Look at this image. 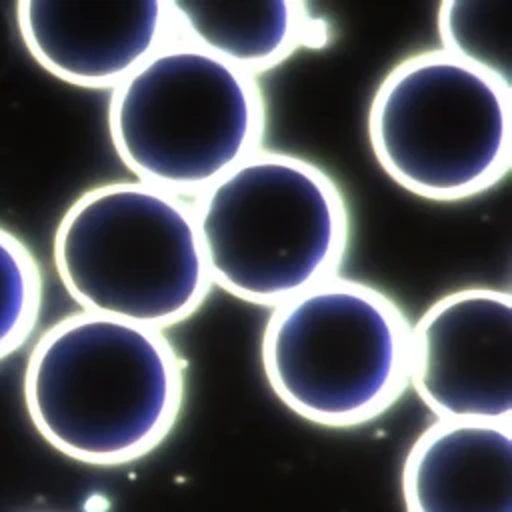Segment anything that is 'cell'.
<instances>
[{
	"mask_svg": "<svg viewBox=\"0 0 512 512\" xmlns=\"http://www.w3.org/2000/svg\"><path fill=\"white\" fill-rule=\"evenodd\" d=\"M22 392L36 432L60 454L122 466L172 432L184 364L164 330L78 310L38 336Z\"/></svg>",
	"mask_w": 512,
	"mask_h": 512,
	"instance_id": "obj_1",
	"label": "cell"
},
{
	"mask_svg": "<svg viewBox=\"0 0 512 512\" xmlns=\"http://www.w3.org/2000/svg\"><path fill=\"white\" fill-rule=\"evenodd\" d=\"M212 286L276 308L338 274L350 214L334 178L308 158L256 150L192 200Z\"/></svg>",
	"mask_w": 512,
	"mask_h": 512,
	"instance_id": "obj_2",
	"label": "cell"
},
{
	"mask_svg": "<svg viewBox=\"0 0 512 512\" xmlns=\"http://www.w3.org/2000/svg\"><path fill=\"white\" fill-rule=\"evenodd\" d=\"M52 260L80 310L156 330L190 318L212 290L192 202L140 180L84 190L56 226Z\"/></svg>",
	"mask_w": 512,
	"mask_h": 512,
	"instance_id": "obj_3",
	"label": "cell"
},
{
	"mask_svg": "<svg viewBox=\"0 0 512 512\" xmlns=\"http://www.w3.org/2000/svg\"><path fill=\"white\" fill-rule=\"evenodd\" d=\"M266 102L256 76L172 38L108 100V134L136 180L196 198L262 148Z\"/></svg>",
	"mask_w": 512,
	"mask_h": 512,
	"instance_id": "obj_4",
	"label": "cell"
},
{
	"mask_svg": "<svg viewBox=\"0 0 512 512\" xmlns=\"http://www.w3.org/2000/svg\"><path fill=\"white\" fill-rule=\"evenodd\" d=\"M260 360L296 416L360 426L410 386V322L386 292L336 274L272 308Z\"/></svg>",
	"mask_w": 512,
	"mask_h": 512,
	"instance_id": "obj_5",
	"label": "cell"
},
{
	"mask_svg": "<svg viewBox=\"0 0 512 512\" xmlns=\"http://www.w3.org/2000/svg\"><path fill=\"white\" fill-rule=\"evenodd\" d=\"M366 128L398 186L426 200H466L510 172L512 86L442 48L422 50L380 80Z\"/></svg>",
	"mask_w": 512,
	"mask_h": 512,
	"instance_id": "obj_6",
	"label": "cell"
},
{
	"mask_svg": "<svg viewBox=\"0 0 512 512\" xmlns=\"http://www.w3.org/2000/svg\"><path fill=\"white\" fill-rule=\"evenodd\" d=\"M410 384L436 418L512 420V294L468 286L410 324Z\"/></svg>",
	"mask_w": 512,
	"mask_h": 512,
	"instance_id": "obj_7",
	"label": "cell"
},
{
	"mask_svg": "<svg viewBox=\"0 0 512 512\" xmlns=\"http://www.w3.org/2000/svg\"><path fill=\"white\" fill-rule=\"evenodd\" d=\"M16 26L40 68L94 90L116 88L174 38L168 0H20Z\"/></svg>",
	"mask_w": 512,
	"mask_h": 512,
	"instance_id": "obj_8",
	"label": "cell"
},
{
	"mask_svg": "<svg viewBox=\"0 0 512 512\" xmlns=\"http://www.w3.org/2000/svg\"><path fill=\"white\" fill-rule=\"evenodd\" d=\"M406 512H512V420L436 418L402 464Z\"/></svg>",
	"mask_w": 512,
	"mask_h": 512,
	"instance_id": "obj_9",
	"label": "cell"
},
{
	"mask_svg": "<svg viewBox=\"0 0 512 512\" xmlns=\"http://www.w3.org/2000/svg\"><path fill=\"white\" fill-rule=\"evenodd\" d=\"M174 36L260 76L302 48H322L330 28L306 2L168 0Z\"/></svg>",
	"mask_w": 512,
	"mask_h": 512,
	"instance_id": "obj_10",
	"label": "cell"
},
{
	"mask_svg": "<svg viewBox=\"0 0 512 512\" xmlns=\"http://www.w3.org/2000/svg\"><path fill=\"white\" fill-rule=\"evenodd\" d=\"M440 48L512 86V0H444Z\"/></svg>",
	"mask_w": 512,
	"mask_h": 512,
	"instance_id": "obj_11",
	"label": "cell"
},
{
	"mask_svg": "<svg viewBox=\"0 0 512 512\" xmlns=\"http://www.w3.org/2000/svg\"><path fill=\"white\" fill-rule=\"evenodd\" d=\"M42 270L28 244L0 226V360L34 332L42 310Z\"/></svg>",
	"mask_w": 512,
	"mask_h": 512,
	"instance_id": "obj_12",
	"label": "cell"
}]
</instances>
